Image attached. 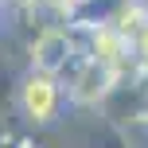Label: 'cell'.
<instances>
[{"mask_svg": "<svg viewBox=\"0 0 148 148\" xmlns=\"http://www.w3.org/2000/svg\"><path fill=\"white\" fill-rule=\"evenodd\" d=\"M16 105H20L23 121L31 129H47L62 117V105H66V90H62V78H51V74H35L27 70L20 78V90H16Z\"/></svg>", "mask_w": 148, "mask_h": 148, "instance_id": "obj_1", "label": "cell"}, {"mask_svg": "<svg viewBox=\"0 0 148 148\" xmlns=\"http://www.w3.org/2000/svg\"><path fill=\"white\" fill-rule=\"evenodd\" d=\"M121 74L117 70H109V66H101L97 59H90V55H78V59L66 66V82H62V90H66V101L74 105H101V97L113 90V82H117Z\"/></svg>", "mask_w": 148, "mask_h": 148, "instance_id": "obj_2", "label": "cell"}, {"mask_svg": "<svg viewBox=\"0 0 148 148\" xmlns=\"http://www.w3.org/2000/svg\"><path fill=\"white\" fill-rule=\"evenodd\" d=\"M78 59V43H74L70 27H39L35 39L27 47V62L35 74H51V78H62L66 66Z\"/></svg>", "mask_w": 148, "mask_h": 148, "instance_id": "obj_3", "label": "cell"}, {"mask_svg": "<svg viewBox=\"0 0 148 148\" xmlns=\"http://www.w3.org/2000/svg\"><path fill=\"white\" fill-rule=\"evenodd\" d=\"M125 8H129V0H74V8L62 20H66V27L94 31V27H113V20Z\"/></svg>", "mask_w": 148, "mask_h": 148, "instance_id": "obj_4", "label": "cell"}, {"mask_svg": "<svg viewBox=\"0 0 148 148\" xmlns=\"http://www.w3.org/2000/svg\"><path fill=\"white\" fill-rule=\"evenodd\" d=\"M39 4H51V8H55L59 16H66L70 8H74V0H39Z\"/></svg>", "mask_w": 148, "mask_h": 148, "instance_id": "obj_5", "label": "cell"}]
</instances>
